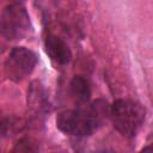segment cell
Segmentation results:
<instances>
[{
    "label": "cell",
    "instance_id": "1",
    "mask_svg": "<svg viewBox=\"0 0 153 153\" xmlns=\"http://www.w3.org/2000/svg\"><path fill=\"white\" fill-rule=\"evenodd\" d=\"M110 116V106L104 100H96L87 108L67 110L56 118L57 128L71 135H90Z\"/></svg>",
    "mask_w": 153,
    "mask_h": 153
},
{
    "label": "cell",
    "instance_id": "2",
    "mask_svg": "<svg viewBox=\"0 0 153 153\" xmlns=\"http://www.w3.org/2000/svg\"><path fill=\"white\" fill-rule=\"evenodd\" d=\"M145 109L137 102L118 99L110 106V117L114 127L124 136H134L145 121Z\"/></svg>",
    "mask_w": 153,
    "mask_h": 153
},
{
    "label": "cell",
    "instance_id": "3",
    "mask_svg": "<svg viewBox=\"0 0 153 153\" xmlns=\"http://www.w3.org/2000/svg\"><path fill=\"white\" fill-rule=\"evenodd\" d=\"M31 29L30 17L26 10L19 4L7 6L0 17V31L10 41L24 38Z\"/></svg>",
    "mask_w": 153,
    "mask_h": 153
},
{
    "label": "cell",
    "instance_id": "4",
    "mask_svg": "<svg viewBox=\"0 0 153 153\" xmlns=\"http://www.w3.org/2000/svg\"><path fill=\"white\" fill-rule=\"evenodd\" d=\"M36 62L37 57L33 51L23 47L14 48L5 61V73L8 79L20 81L33 71Z\"/></svg>",
    "mask_w": 153,
    "mask_h": 153
},
{
    "label": "cell",
    "instance_id": "5",
    "mask_svg": "<svg viewBox=\"0 0 153 153\" xmlns=\"http://www.w3.org/2000/svg\"><path fill=\"white\" fill-rule=\"evenodd\" d=\"M45 50L50 59L60 65H66L72 59V53L68 45L62 39L53 35H49L45 38Z\"/></svg>",
    "mask_w": 153,
    "mask_h": 153
},
{
    "label": "cell",
    "instance_id": "6",
    "mask_svg": "<svg viewBox=\"0 0 153 153\" xmlns=\"http://www.w3.org/2000/svg\"><path fill=\"white\" fill-rule=\"evenodd\" d=\"M71 93L76 102L86 103L91 94L88 81L81 75H75L71 81Z\"/></svg>",
    "mask_w": 153,
    "mask_h": 153
},
{
    "label": "cell",
    "instance_id": "7",
    "mask_svg": "<svg viewBox=\"0 0 153 153\" xmlns=\"http://www.w3.org/2000/svg\"><path fill=\"white\" fill-rule=\"evenodd\" d=\"M12 1H14L16 4H19V1H22V0H12Z\"/></svg>",
    "mask_w": 153,
    "mask_h": 153
}]
</instances>
